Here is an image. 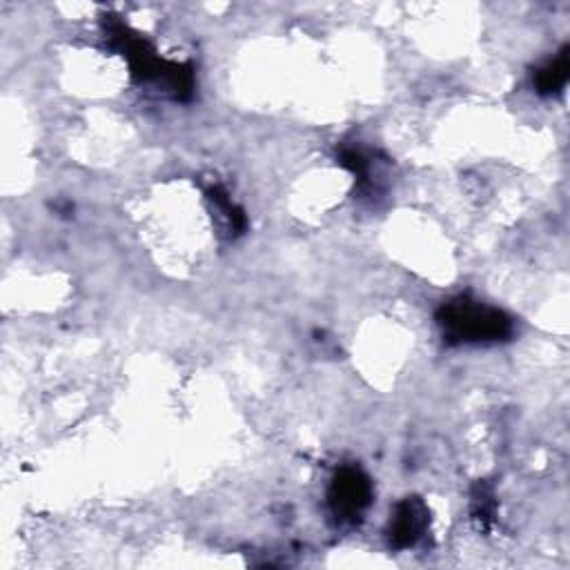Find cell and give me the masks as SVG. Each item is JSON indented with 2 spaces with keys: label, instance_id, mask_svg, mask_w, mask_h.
Instances as JSON below:
<instances>
[{
  "label": "cell",
  "instance_id": "cell-5",
  "mask_svg": "<svg viewBox=\"0 0 570 570\" xmlns=\"http://www.w3.org/2000/svg\"><path fill=\"white\" fill-rule=\"evenodd\" d=\"M472 514L481 523H488L494 514V494L485 483H476L472 488Z\"/></svg>",
  "mask_w": 570,
  "mask_h": 570
},
{
  "label": "cell",
  "instance_id": "cell-3",
  "mask_svg": "<svg viewBox=\"0 0 570 570\" xmlns=\"http://www.w3.org/2000/svg\"><path fill=\"white\" fill-rule=\"evenodd\" d=\"M428 521H430V512L421 499L407 497L399 501L387 528L390 546L396 550L412 548L423 537Z\"/></svg>",
  "mask_w": 570,
  "mask_h": 570
},
{
  "label": "cell",
  "instance_id": "cell-1",
  "mask_svg": "<svg viewBox=\"0 0 570 570\" xmlns=\"http://www.w3.org/2000/svg\"><path fill=\"white\" fill-rule=\"evenodd\" d=\"M436 323L448 343H497L512 336V318L481 301L456 296L436 312Z\"/></svg>",
  "mask_w": 570,
  "mask_h": 570
},
{
  "label": "cell",
  "instance_id": "cell-2",
  "mask_svg": "<svg viewBox=\"0 0 570 570\" xmlns=\"http://www.w3.org/2000/svg\"><path fill=\"white\" fill-rule=\"evenodd\" d=\"M372 481L370 476L354 465L341 468L327 490V501L336 519L354 523L372 503Z\"/></svg>",
  "mask_w": 570,
  "mask_h": 570
},
{
  "label": "cell",
  "instance_id": "cell-4",
  "mask_svg": "<svg viewBox=\"0 0 570 570\" xmlns=\"http://www.w3.org/2000/svg\"><path fill=\"white\" fill-rule=\"evenodd\" d=\"M568 76H570V56H568V47H563L550 62H546L534 71L532 82L541 96H550L566 87Z\"/></svg>",
  "mask_w": 570,
  "mask_h": 570
}]
</instances>
